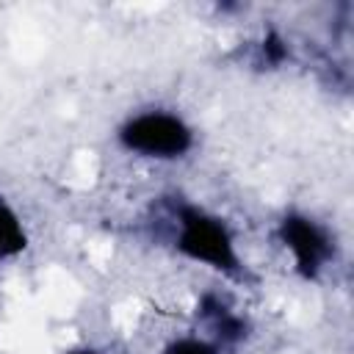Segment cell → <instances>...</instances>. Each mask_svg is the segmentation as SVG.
Masks as SVG:
<instances>
[{
    "mask_svg": "<svg viewBox=\"0 0 354 354\" xmlns=\"http://www.w3.org/2000/svg\"><path fill=\"white\" fill-rule=\"evenodd\" d=\"M122 144L147 158H177L191 147V130L185 122L166 111H147L133 116L122 133Z\"/></svg>",
    "mask_w": 354,
    "mask_h": 354,
    "instance_id": "6da1fadb",
    "label": "cell"
},
{
    "mask_svg": "<svg viewBox=\"0 0 354 354\" xmlns=\"http://www.w3.org/2000/svg\"><path fill=\"white\" fill-rule=\"evenodd\" d=\"M180 232H177V246L194 257V260H202L213 268H224V271H232L238 257H235V249H232V238L227 232V227L196 210V207H185L180 213Z\"/></svg>",
    "mask_w": 354,
    "mask_h": 354,
    "instance_id": "7a4b0ae2",
    "label": "cell"
},
{
    "mask_svg": "<svg viewBox=\"0 0 354 354\" xmlns=\"http://www.w3.org/2000/svg\"><path fill=\"white\" fill-rule=\"evenodd\" d=\"M282 238H285L288 249L293 252L296 266H299V271L304 277H315L321 271V266L332 254L326 232L318 224H313L310 218H304V216L285 218L282 221Z\"/></svg>",
    "mask_w": 354,
    "mask_h": 354,
    "instance_id": "3957f363",
    "label": "cell"
},
{
    "mask_svg": "<svg viewBox=\"0 0 354 354\" xmlns=\"http://www.w3.org/2000/svg\"><path fill=\"white\" fill-rule=\"evenodd\" d=\"M25 246V232L17 221V216L8 210V205L0 202V260L17 254Z\"/></svg>",
    "mask_w": 354,
    "mask_h": 354,
    "instance_id": "277c9868",
    "label": "cell"
},
{
    "mask_svg": "<svg viewBox=\"0 0 354 354\" xmlns=\"http://www.w3.org/2000/svg\"><path fill=\"white\" fill-rule=\"evenodd\" d=\"M166 354H216V351L202 340H177L174 346H169Z\"/></svg>",
    "mask_w": 354,
    "mask_h": 354,
    "instance_id": "5b68a950",
    "label": "cell"
},
{
    "mask_svg": "<svg viewBox=\"0 0 354 354\" xmlns=\"http://www.w3.org/2000/svg\"><path fill=\"white\" fill-rule=\"evenodd\" d=\"M75 354H88V351H75Z\"/></svg>",
    "mask_w": 354,
    "mask_h": 354,
    "instance_id": "8992f818",
    "label": "cell"
}]
</instances>
